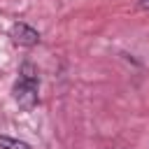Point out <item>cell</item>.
Wrapping results in <instances>:
<instances>
[{"label": "cell", "mask_w": 149, "mask_h": 149, "mask_svg": "<svg viewBox=\"0 0 149 149\" xmlns=\"http://www.w3.org/2000/svg\"><path fill=\"white\" fill-rule=\"evenodd\" d=\"M37 88H40V77L33 63H23L19 70V79L14 84V100L23 109H33L37 105Z\"/></svg>", "instance_id": "obj_1"}, {"label": "cell", "mask_w": 149, "mask_h": 149, "mask_svg": "<svg viewBox=\"0 0 149 149\" xmlns=\"http://www.w3.org/2000/svg\"><path fill=\"white\" fill-rule=\"evenodd\" d=\"M9 37L14 44H21V47H35L40 42V33L30 28L28 23H14L9 30Z\"/></svg>", "instance_id": "obj_2"}, {"label": "cell", "mask_w": 149, "mask_h": 149, "mask_svg": "<svg viewBox=\"0 0 149 149\" xmlns=\"http://www.w3.org/2000/svg\"><path fill=\"white\" fill-rule=\"evenodd\" d=\"M0 149H30L23 140H16V137H7V135H0Z\"/></svg>", "instance_id": "obj_3"}, {"label": "cell", "mask_w": 149, "mask_h": 149, "mask_svg": "<svg viewBox=\"0 0 149 149\" xmlns=\"http://www.w3.org/2000/svg\"><path fill=\"white\" fill-rule=\"evenodd\" d=\"M137 5H140L142 9H149V0H137Z\"/></svg>", "instance_id": "obj_4"}]
</instances>
